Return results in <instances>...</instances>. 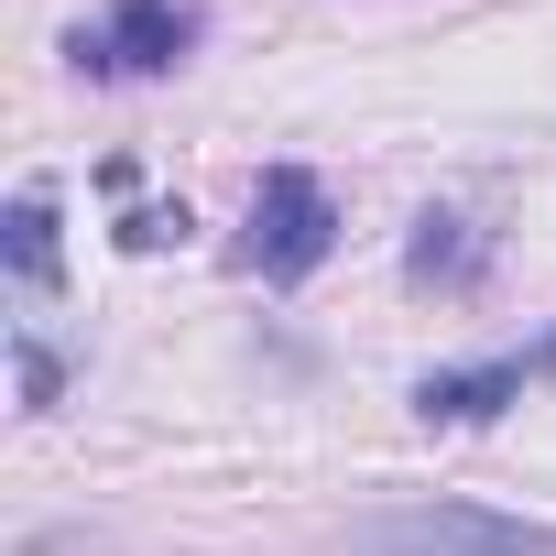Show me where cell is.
I'll return each mask as SVG.
<instances>
[{
	"instance_id": "6da1fadb",
	"label": "cell",
	"mask_w": 556,
	"mask_h": 556,
	"mask_svg": "<svg viewBox=\"0 0 556 556\" xmlns=\"http://www.w3.org/2000/svg\"><path fill=\"white\" fill-rule=\"evenodd\" d=\"M361 556H556V523L491 513V502H393L350 523Z\"/></svg>"
},
{
	"instance_id": "7a4b0ae2",
	"label": "cell",
	"mask_w": 556,
	"mask_h": 556,
	"mask_svg": "<svg viewBox=\"0 0 556 556\" xmlns=\"http://www.w3.org/2000/svg\"><path fill=\"white\" fill-rule=\"evenodd\" d=\"M197 34H207V12H197V0H110L99 23H77V34H66V66H77L88 88L175 77V66L197 55Z\"/></svg>"
},
{
	"instance_id": "3957f363",
	"label": "cell",
	"mask_w": 556,
	"mask_h": 556,
	"mask_svg": "<svg viewBox=\"0 0 556 556\" xmlns=\"http://www.w3.org/2000/svg\"><path fill=\"white\" fill-rule=\"evenodd\" d=\"M339 251V197L306 175V164H273L251 186V229H240V262L262 285H306V273Z\"/></svg>"
},
{
	"instance_id": "277c9868",
	"label": "cell",
	"mask_w": 556,
	"mask_h": 556,
	"mask_svg": "<svg viewBox=\"0 0 556 556\" xmlns=\"http://www.w3.org/2000/svg\"><path fill=\"white\" fill-rule=\"evenodd\" d=\"M523 382H556V339H534L513 361H480V371H426L415 382V415L426 426H491L502 404H523Z\"/></svg>"
},
{
	"instance_id": "5b68a950",
	"label": "cell",
	"mask_w": 556,
	"mask_h": 556,
	"mask_svg": "<svg viewBox=\"0 0 556 556\" xmlns=\"http://www.w3.org/2000/svg\"><path fill=\"white\" fill-rule=\"evenodd\" d=\"M0 262H12V285L45 306L66 285V251H55V186H23L12 207H0Z\"/></svg>"
},
{
	"instance_id": "8992f818",
	"label": "cell",
	"mask_w": 556,
	"mask_h": 556,
	"mask_svg": "<svg viewBox=\"0 0 556 556\" xmlns=\"http://www.w3.org/2000/svg\"><path fill=\"white\" fill-rule=\"evenodd\" d=\"M404 273H415V285H437V295H469L480 273H491V240H480L458 207H426L415 240H404Z\"/></svg>"
},
{
	"instance_id": "52a82bcc",
	"label": "cell",
	"mask_w": 556,
	"mask_h": 556,
	"mask_svg": "<svg viewBox=\"0 0 556 556\" xmlns=\"http://www.w3.org/2000/svg\"><path fill=\"white\" fill-rule=\"evenodd\" d=\"M12 382H23V415H55V393H66V371H55V350L34 328L12 339Z\"/></svg>"
},
{
	"instance_id": "ba28073f",
	"label": "cell",
	"mask_w": 556,
	"mask_h": 556,
	"mask_svg": "<svg viewBox=\"0 0 556 556\" xmlns=\"http://www.w3.org/2000/svg\"><path fill=\"white\" fill-rule=\"evenodd\" d=\"M186 229V207H142V218H121V251H164Z\"/></svg>"
}]
</instances>
